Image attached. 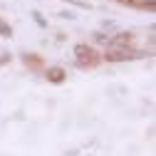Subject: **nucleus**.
<instances>
[{
	"label": "nucleus",
	"instance_id": "f257e3e1",
	"mask_svg": "<svg viewBox=\"0 0 156 156\" xmlns=\"http://www.w3.org/2000/svg\"><path fill=\"white\" fill-rule=\"evenodd\" d=\"M107 60H112V62H122V60H134V55L126 52V50H112V52H107Z\"/></svg>",
	"mask_w": 156,
	"mask_h": 156
},
{
	"label": "nucleus",
	"instance_id": "20e7f679",
	"mask_svg": "<svg viewBox=\"0 0 156 156\" xmlns=\"http://www.w3.org/2000/svg\"><path fill=\"white\" fill-rule=\"evenodd\" d=\"M0 32H3L5 37H10V27H8V25H3V23H0Z\"/></svg>",
	"mask_w": 156,
	"mask_h": 156
},
{
	"label": "nucleus",
	"instance_id": "f03ea898",
	"mask_svg": "<svg viewBox=\"0 0 156 156\" xmlns=\"http://www.w3.org/2000/svg\"><path fill=\"white\" fill-rule=\"evenodd\" d=\"M74 55L80 57V60H92V57H94V50L87 47V45H77V47H74Z\"/></svg>",
	"mask_w": 156,
	"mask_h": 156
},
{
	"label": "nucleus",
	"instance_id": "7ed1b4c3",
	"mask_svg": "<svg viewBox=\"0 0 156 156\" xmlns=\"http://www.w3.org/2000/svg\"><path fill=\"white\" fill-rule=\"evenodd\" d=\"M47 77H50V82H62V80H65V69L50 67V69H47Z\"/></svg>",
	"mask_w": 156,
	"mask_h": 156
}]
</instances>
